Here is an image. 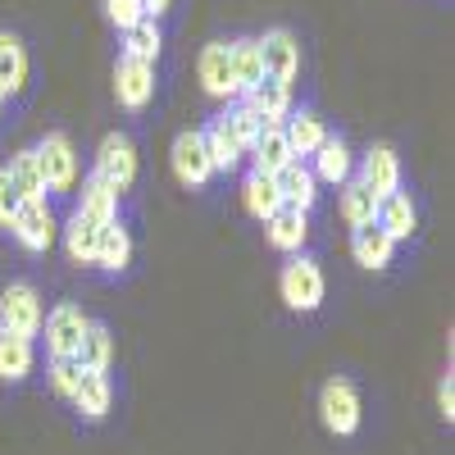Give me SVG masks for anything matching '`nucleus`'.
Wrapping results in <instances>:
<instances>
[{"instance_id": "obj_25", "label": "nucleus", "mask_w": 455, "mask_h": 455, "mask_svg": "<svg viewBox=\"0 0 455 455\" xmlns=\"http://www.w3.org/2000/svg\"><path fill=\"white\" fill-rule=\"evenodd\" d=\"M246 156L255 160V173H278L287 160H291V150H287V137H283V128L274 124V128H264L259 137H255V146L246 150Z\"/></svg>"}, {"instance_id": "obj_10", "label": "nucleus", "mask_w": 455, "mask_h": 455, "mask_svg": "<svg viewBox=\"0 0 455 455\" xmlns=\"http://www.w3.org/2000/svg\"><path fill=\"white\" fill-rule=\"evenodd\" d=\"M173 173H178V182H187V187H201V182H210L214 164H210L205 137H201L196 128L173 137Z\"/></svg>"}, {"instance_id": "obj_18", "label": "nucleus", "mask_w": 455, "mask_h": 455, "mask_svg": "<svg viewBox=\"0 0 455 455\" xmlns=\"http://www.w3.org/2000/svg\"><path fill=\"white\" fill-rule=\"evenodd\" d=\"M306 210H291V205H278L269 219H264V237H269V246L278 251H300L306 246Z\"/></svg>"}, {"instance_id": "obj_38", "label": "nucleus", "mask_w": 455, "mask_h": 455, "mask_svg": "<svg viewBox=\"0 0 455 455\" xmlns=\"http://www.w3.org/2000/svg\"><path fill=\"white\" fill-rule=\"evenodd\" d=\"M437 405H442V419L451 424V419H455V378H451V373L437 383Z\"/></svg>"}, {"instance_id": "obj_5", "label": "nucleus", "mask_w": 455, "mask_h": 455, "mask_svg": "<svg viewBox=\"0 0 455 455\" xmlns=\"http://www.w3.org/2000/svg\"><path fill=\"white\" fill-rule=\"evenodd\" d=\"M92 173H100L114 192H128L132 178H137V150H132V141L124 132H109L100 141V150H96V169Z\"/></svg>"}, {"instance_id": "obj_15", "label": "nucleus", "mask_w": 455, "mask_h": 455, "mask_svg": "<svg viewBox=\"0 0 455 455\" xmlns=\"http://www.w3.org/2000/svg\"><path fill=\"white\" fill-rule=\"evenodd\" d=\"M68 401L83 410V419H105L109 401H114V387H109L105 369H83L78 383H73V396H68Z\"/></svg>"}, {"instance_id": "obj_34", "label": "nucleus", "mask_w": 455, "mask_h": 455, "mask_svg": "<svg viewBox=\"0 0 455 455\" xmlns=\"http://www.w3.org/2000/svg\"><path fill=\"white\" fill-rule=\"evenodd\" d=\"M228 119H233V132H237V146H242V156H246V150L255 146V137L264 132V128H274L269 119H264V114L255 109V105H233V109H228Z\"/></svg>"}, {"instance_id": "obj_20", "label": "nucleus", "mask_w": 455, "mask_h": 455, "mask_svg": "<svg viewBox=\"0 0 455 455\" xmlns=\"http://www.w3.org/2000/svg\"><path fill=\"white\" fill-rule=\"evenodd\" d=\"M201 137H205V150H210L214 173H219V169H223V173H228V169H237L242 146H237V132H233V119H228V114H219L210 128H201Z\"/></svg>"}, {"instance_id": "obj_30", "label": "nucleus", "mask_w": 455, "mask_h": 455, "mask_svg": "<svg viewBox=\"0 0 455 455\" xmlns=\"http://www.w3.org/2000/svg\"><path fill=\"white\" fill-rule=\"evenodd\" d=\"M78 360L83 369H109V360H114V337H109V328L105 323H87V332H83V341H78Z\"/></svg>"}, {"instance_id": "obj_21", "label": "nucleus", "mask_w": 455, "mask_h": 455, "mask_svg": "<svg viewBox=\"0 0 455 455\" xmlns=\"http://www.w3.org/2000/svg\"><path fill=\"white\" fill-rule=\"evenodd\" d=\"M246 105H255L264 119L269 124H283L287 119V105H291V83H283V78H269V73H264V78L242 96Z\"/></svg>"}, {"instance_id": "obj_12", "label": "nucleus", "mask_w": 455, "mask_h": 455, "mask_svg": "<svg viewBox=\"0 0 455 455\" xmlns=\"http://www.w3.org/2000/svg\"><path fill=\"white\" fill-rule=\"evenodd\" d=\"M360 182L369 187L378 201L392 196V192H401V160H396V150H392V146H373L369 156H364Z\"/></svg>"}, {"instance_id": "obj_6", "label": "nucleus", "mask_w": 455, "mask_h": 455, "mask_svg": "<svg viewBox=\"0 0 455 455\" xmlns=\"http://www.w3.org/2000/svg\"><path fill=\"white\" fill-rule=\"evenodd\" d=\"M10 233L19 237L23 251L42 255L51 242H55V219H51V205L46 201H19L14 219H10Z\"/></svg>"}, {"instance_id": "obj_11", "label": "nucleus", "mask_w": 455, "mask_h": 455, "mask_svg": "<svg viewBox=\"0 0 455 455\" xmlns=\"http://www.w3.org/2000/svg\"><path fill=\"white\" fill-rule=\"evenodd\" d=\"M196 73H201V87H205L210 96H219V100H237V78H233V46H228V42H214V46H205V51H201V64H196Z\"/></svg>"}, {"instance_id": "obj_8", "label": "nucleus", "mask_w": 455, "mask_h": 455, "mask_svg": "<svg viewBox=\"0 0 455 455\" xmlns=\"http://www.w3.org/2000/svg\"><path fill=\"white\" fill-rule=\"evenodd\" d=\"M114 92H119V105L146 109L150 96H156V64H150V60H132V55H119V68H114Z\"/></svg>"}, {"instance_id": "obj_35", "label": "nucleus", "mask_w": 455, "mask_h": 455, "mask_svg": "<svg viewBox=\"0 0 455 455\" xmlns=\"http://www.w3.org/2000/svg\"><path fill=\"white\" fill-rule=\"evenodd\" d=\"M100 10H105V19H109L114 28H119V32L150 14V10H146V0H100Z\"/></svg>"}, {"instance_id": "obj_28", "label": "nucleus", "mask_w": 455, "mask_h": 455, "mask_svg": "<svg viewBox=\"0 0 455 455\" xmlns=\"http://www.w3.org/2000/svg\"><path fill=\"white\" fill-rule=\"evenodd\" d=\"M242 201H246V210H251V219H269L278 205H283V196H278V182L269 178V173H255L251 169V178H246V187H242Z\"/></svg>"}, {"instance_id": "obj_32", "label": "nucleus", "mask_w": 455, "mask_h": 455, "mask_svg": "<svg viewBox=\"0 0 455 455\" xmlns=\"http://www.w3.org/2000/svg\"><path fill=\"white\" fill-rule=\"evenodd\" d=\"M373 214H378V196L369 192V187H364L360 178H347V182H341V219L355 228V223H369Z\"/></svg>"}, {"instance_id": "obj_9", "label": "nucleus", "mask_w": 455, "mask_h": 455, "mask_svg": "<svg viewBox=\"0 0 455 455\" xmlns=\"http://www.w3.org/2000/svg\"><path fill=\"white\" fill-rule=\"evenodd\" d=\"M87 323H92V319H87L78 306L60 300V306L42 319V328H46V351H51V355H78V341H83Z\"/></svg>"}, {"instance_id": "obj_13", "label": "nucleus", "mask_w": 455, "mask_h": 455, "mask_svg": "<svg viewBox=\"0 0 455 455\" xmlns=\"http://www.w3.org/2000/svg\"><path fill=\"white\" fill-rule=\"evenodd\" d=\"M278 128H283V137H287L291 160H306V156H315V150L328 141V128H323V119H319V114H310V109L287 114V119H283Z\"/></svg>"}, {"instance_id": "obj_24", "label": "nucleus", "mask_w": 455, "mask_h": 455, "mask_svg": "<svg viewBox=\"0 0 455 455\" xmlns=\"http://www.w3.org/2000/svg\"><path fill=\"white\" fill-rule=\"evenodd\" d=\"M32 373V337H14L0 328V378L5 383H23Z\"/></svg>"}, {"instance_id": "obj_7", "label": "nucleus", "mask_w": 455, "mask_h": 455, "mask_svg": "<svg viewBox=\"0 0 455 455\" xmlns=\"http://www.w3.org/2000/svg\"><path fill=\"white\" fill-rule=\"evenodd\" d=\"M255 51H259V68L269 73V78H283L291 83L296 68H300V46L287 28H269L264 36H255Z\"/></svg>"}, {"instance_id": "obj_31", "label": "nucleus", "mask_w": 455, "mask_h": 455, "mask_svg": "<svg viewBox=\"0 0 455 455\" xmlns=\"http://www.w3.org/2000/svg\"><path fill=\"white\" fill-rule=\"evenodd\" d=\"M233 46V78H237V100L264 78L259 68V51H255V36H242V42H228Z\"/></svg>"}, {"instance_id": "obj_37", "label": "nucleus", "mask_w": 455, "mask_h": 455, "mask_svg": "<svg viewBox=\"0 0 455 455\" xmlns=\"http://www.w3.org/2000/svg\"><path fill=\"white\" fill-rule=\"evenodd\" d=\"M19 201H23V196L14 192V182H10V173L0 169V223H5V228H10V219H14Z\"/></svg>"}, {"instance_id": "obj_26", "label": "nucleus", "mask_w": 455, "mask_h": 455, "mask_svg": "<svg viewBox=\"0 0 455 455\" xmlns=\"http://www.w3.org/2000/svg\"><path fill=\"white\" fill-rule=\"evenodd\" d=\"M160 46H164V36H160L156 14H146V19H137L132 28H124V55L156 64V60H160Z\"/></svg>"}, {"instance_id": "obj_40", "label": "nucleus", "mask_w": 455, "mask_h": 455, "mask_svg": "<svg viewBox=\"0 0 455 455\" xmlns=\"http://www.w3.org/2000/svg\"><path fill=\"white\" fill-rule=\"evenodd\" d=\"M0 109H5V92H0Z\"/></svg>"}, {"instance_id": "obj_39", "label": "nucleus", "mask_w": 455, "mask_h": 455, "mask_svg": "<svg viewBox=\"0 0 455 455\" xmlns=\"http://www.w3.org/2000/svg\"><path fill=\"white\" fill-rule=\"evenodd\" d=\"M169 5H173V0H146V10H150V14H156V19H160V14H164Z\"/></svg>"}, {"instance_id": "obj_22", "label": "nucleus", "mask_w": 455, "mask_h": 455, "mask_svg": "<svg viewBox=\"0 0 455 455\" xmlns=\"http://www.w3.org/2000/svg\"><path fill=\"white\" fill-rule=\"evenodd\" d=\"M100 228H105V223H96V219H87V214L73 210V219H68V228H64V246H68V259H73V264H92V259H96Z\"/></svg>"}, {"instance_id": "obj_2", "label": "nucleus", "mask_w": 455, "mask_h": 455, "mask_svg": "<svg viewBox=\"0 0 455 455\" xmlns=\"http://www.w3.org/2000/svg\"><path fill=\"white\" fill-rule=\"evenodd\" d=\"M32 156H36V169H42L46 192H68L78 182V156H73V141L64 132H51L42 146H32Z\"/></svg>"}, {"instance_id": "obj_27", "label": "nucleus", "mask_w": 455, "mask_h": 455, "mask_svg": "<svg viewBox=\"0 0 455 455\" xmlns=\"http://www.w3.org/2000/svg\"><path fill=\"white\" fill-rule=\"evenodd\" d=\"M23 83H28V55L19 46V36L0 32V92L14 96V92H23Z\"/></svg>"}, {"instance_id": "obj_33", "label": "nucleus", "mask_w": 455, "mask_h": 455, "mask_svg": "<svg viewBox=\"0 0 455 455\" xmlns=\"http://www.w3.org/2000/svg\"><path fill=\"white\" fill-rule=\"evenodd\" d=\"M310 173L323 178V182H347V178H351V150L328 137V141L315 150V169H310Z\"/></svg>"}, {"instance_id": "obj_23", "label": "nucleus", "mask_w": 455, "mask_h": 455, "mask_svg": "<svg viewBox=\"0 0 455 455\" xmlns=\"http://www.w3.org/2000/svg\"><path fill=\"white\" fill-rule=\"evenodd\" d=\"M78 214H87V219H96V223H109V219H119V192L100 178V173H92L87 182H83V201H78Z\"/></svg>"}, {"instance_id": "obj_29", "label": "nucleus", "mask_w": 455, "mask_h": 455, "mask_svg": "<svg viewBox=\"0 0 455 455\" xmlns=\"http://www.w3.org/2000/svg\"><path fill=\"white\" fill-rule=\"evenodd\" d=\"M10 182H14V192L23 201H46V182H42V169H36V156L32 150H19V156L5 164Z\"/></svg>"}, {"instance_id": "obj_16", "label": "nucleus", "mask_w": 455, "mask_h": 455, "mask_svg": "<svg viewBox=\"0 0 455 455\" xmlns=\"http://www.w3.org/2000/svg\"><path fill=\"white\" fill-rule=\"evenodd\" d=\"M392 251H396V242H392L373 219L351 228V255L364 264V269H387V264H392Z\"/></svg>"}, {"instance_id": "obj_4", "label": "nucleus", "mask_w": 455, "mask_h": 455, "mask_svg": "<svg viewBox=\"0 0 455 455\" xmlns=\"http://www.w3.org/2000/svg\"><path fill=\"white\" fill-rule=\"evenodd\" d=\"M42 300H36V291L28 283H14L5 287V296H0V328L14 332V337H36L42 332Z\"/></svg>"}, {"instance_id": "obj_17", "label": "nucleus", "mask_w": 455, "mask_h": 455, "mask_svg": "<svg viewBox=\"0 0 455 455\" xmlns=\"http://www.w3.org/2000/svg\"><path fill=\"white\" fill-rule=\"evenodd\" d=\"M373 223L383 228L392 242H405V237H414V228H419V214H414V201H410L405 192H392V196L378 201Z\"/></svg>"}, {"instance_id": "obj_19", "label": "nucleus", "mask_w": 455, "mask_h": 455, "mask_svg": "<svg viewBox=\"0 0 455 455\" xmlns=\"http://www.w3.org/2000/svg\"><path fill=\"white\" fill-rule=\"evenodd\" d=\"M128 259H132V237H128V228H124L119 219H109V223L100 228V242H96V259H92V264H100L105 274H124Z\"/></svg>"}, {"instance_id": "obj_14", "label": "nucleus", "mask_w": 455, "mask_h": 455, "mask_svg": "<svg viewBox=\"0 0 455 455\" xmlns=\"http://www.w3.org/2000/svg\"><path fill=\"white\" fill-rule=\"evenodd\" d=\"M274 182H278V196H283V205H291V210H310L315 201H319V192H315V173H310V164L306 160H287L278 173H274Z\"/></svg>"}, {"instance_id": "obj_36", "label": "nucleus", "mask_w": 455, "mask_h": 455, "mask_svg": "<svg viewBox=\"0 0 455 455\" xmlns=\"http://www.w3.org/2000/svg\"><path fill=\"white\" fill-rule=\"evenodd\" d=\"M78 373H83V364L73 360V355H51V387H55L60 396H73V383H78Z\"/></svg>"}, {"instance_id": "obj_1", "label": "nucleus", "mask_w": 455, "mask_h": 455, "mask_svg": "<svg viewBox=\"0 0 455 455\" xmlns=\"http://www.w3.org/2000/svg\"><path fill=\"white\" fill-rule=\"evenodd\" d=\"M278 291H283V300H287L291 310L310 315V310H319V306H323V269H319L315 259L296 255V259H287V264H283V274H278Z\"/></svg>"}, {"instance_id": "obj_3", "label": "nucleus", "mask_w": 455, "mask_h": 455, "mask_svg": "<svg viewBox=\"0 0 455 455\" xmlns=\"http://www.w3.org/2000/svg\"><path fill=\"white\" fill-rule=\"evenodd\" d=\"M319 414H323V428L337 437H351L360 428V396L347 378H328L323 392H319Z\"/></svg>"}]
</instances>
